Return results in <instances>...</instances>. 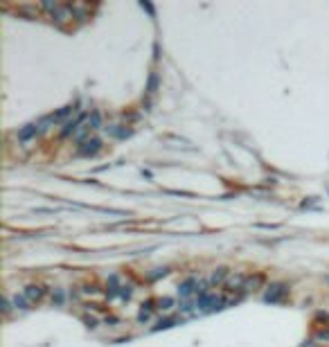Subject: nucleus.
Instances as JSON below:
<instances>
[{
  "instance_id": "f257e3e1",
  "label": "nucleus",
  "mask_w": 329,
  "mask_h": 347,
  "mask_svg": "<svg viewBox=\"0 0 329 347\" xmlns=\"http://www.w3.org/2000/svg\"><path fill=\"white\" fill-rule=\"evenodd\" d=\"M50 16H52V21H57V23H68L70 18H75V14H72L70 5H59L57 9L50 12Z\"/></svg>"
},
{
  "instance_id": "f03ea898",
  "label": "nucleus",
  "mask_w": 329,
  "mask_h": 347,
  "mask_svg": "<svg viewBox=\"0 0 329 347\" xmlns=\"http://www.w3.org/2000/svg\"><path fill=\"white\" fill-rule=\"evenodd\" d=\"M288 293V288L284 284H270L268 293H266V302H279Z\"/></svg>"
},
{
  "instance_id": "7ed1b4c3",
  "label": "nucleus",
  "mask_w": 329,
  "mask_h": 347,
  "mask_svg": "<svg viewBox=\"0 0 329 347\" xmlns=\"http://www.w3.org/2000/svg\"><path fill=\"white\" fill-rule=\"evenodd\" d=\"M99 147H102V142H99L97 138L86 140V142H81V147L77 149V153H79V156H95V153L99 151Z\"/></svg>"
},
{
  "instance_id": "20e7f679",
  "label": "nucleus",
  "mask_w": 329,
  "mask_h": 347,
  "mask_svg": "<svg viewBox=\"0 0 329 347\" xmlns=\"http://www.w3.org/2000/svg\"><path fill=\"white\" fill-rule=\"evenodd\" d=\"M43 295H45V288L41 286V284H30V286L25 288V297H27V302H39Z\"/></svg>"
},
{
  "instance_id": "39448f33",
  "label": "nucleus",
  "mask_w": 329,
  "mask_h": 347,
  "mask_svg": "<svg viewBox=\"0 0 329 347\" xmlns=\"http://www.w3.org/2000/svg\"><path fill=\"white\" fill-rule=\"evenodd\" d=\"M196 288H198V282L194 277H189L178 286V293H180V297H189L192 293H196Z\"/></svg>"
},
{
  "instance_id": "423d86ee",
  "label": "nucleus",
  "mask_w": 329,
  "mask_h": 347,
  "mask_svg": "<svg viewBox=\"0 0 329 347\" xmlns=\"http://www.w3.org/2000/svg\"><path fill=\"white\" fill-rule=\"evenodd\" d=\"M36 133H39V124H27L25 129L18 131V140H21V142H27V140H30L32 135H36Z\"/></svg>"
},
{
  "instance_id": "0eeeda50",
  "label": "nucleus",
  "mask_w": 329,
  "mask_h": 347,
  "mask_svg": "<svg viewBox=\"0 0 329 347\" xmlns=\"http://www.w3.org/2000/svg\"><path fill=\"white\" fill-rule=\"evenodd\" d=\"M16 12H18V14H23V16L34 18L36 14H39V7H34V5H18Z\"/></svg>"
},
{
  "instance_id": "6e6552de",
  "label": "nucleus",
  "mask_w": 329,
  "mask_h": 347,
  "mask_svg": "<svg viewBox=\"0 0 329 347\" xmlns=\"http://www.w3.org/2000/svg\"><path fill=\"white\" fill-rule=\"evenodd\" d=\"M264 282V275H255V277H246V284H243V288L246 291H255L257 284Z\"/></svg>"
},
{
  "instance_id": "1a4fd4ad",
  "label": "nucleus",
  "mask_w": 329,
  "mask_h": 347,
  "mask_svg": "<svg viewBox=\"0 0 329 347\" xmlns=\"http://www.w3.org/2000/svg\"><path fill=\"white\" fill-rule=\"evenodd\" d=\"M151 311H153V302H147V304H142V309H140V313H138V320H140V322H144V320H149V315H151Z\"/></svg>"
},
{
  "instance_id": "9d476101",
  "label": "nucleus",
  "mask_w": 329,
  "mask_h": 347,
  "mask_svg": "<svg viewBox=\"0 0 329 347\" xmlns=\"http://www.w3.org/2000/svg\"><path fill=\"white\" fill-rule=\"evenodd\" d=\"M86 124H88L90 129H99V124H102V117H99V113H90Z\"/></svg>"
},
{
  "instance_id": "9b49d317",
  "label": "nucleus",
  "mask_w": 329,
  "mask_h": 347,
  "mask_svg": "<svg viewBox=\"0 0 329 347\" xmlns=\"http://www.w3.org/2000/svg\"><path fill=\"white\" fill-rule=\"evenodd\" d=\"M225 277H228V268H219L214 275H212V284H221Z\"/></svg>"
},
{
  "instance_id": "f8f14e48",
  "label": "nucleus",
  "mask_w": 329,
  "mask_h": 347,
  "mask_svg": "<svg viewBox=\"0 0 329 347\" xmlns=\"http://www.w3.org/2000/svg\"><path fill=\"white\" fill-rule=\"evenodd\" d=\"M171 304H174V300H171V297H162V300H158V309H160V311L171 309Z\"/></svg>"
},
{
  "instance_id": "ddd939ff",
  "label": "nucleus",
  "mask_w": 329,
  "mask_h": 347,
  "mask_svg": "<svg viewBox=\"0 0 329 347\" xmlns=\"http://www.w3.org/2000/svg\"><path fill=\"white\" fill-rule=\"evenodd\" d=\"M14 306H16V309H27V297L25 295H16L14 297Z\"/></svg>"
},
{
  "instance_id": "4468645a",
  "label": "nucleus",
  "mask_w": 329,
  "mask_h": 347,
  "mask_svg": "<svg viewBox=\"0 0 329 347\" xmlns=\"http://www.w3.org/2000/svg\"><path fill=\"white\" fill-rule=\"evenodd\" d=\"M174 322H176V318H165V320H160V322L156 324V329H167V327H171Z\"/></svg>"
},
{
  "instance_id": "2eb2a0df",
  "label": "nucleus",
  "mask_w": 329,
  "mask_h": 347,
  "mask_svg": "<svg viewBox=\"0 0 329 347\" xmlns=\"http://www.w3.org/2000/svg\"><path fill=\"white\" fill-rule=\"evenodd\" d=\"M156 88H158V75L153 72L151 79H149V93H156Z\"/></svg>"
},
{
  "instance_id": "dca6fc26",
  "label": "nucleus",
  "mask_w": 329,
  "mask_h": 347,
  "mask_svg": "<svg viewBox=\"0 0 329 347\" xmlns=\"http://www.w3.org/2000/svg\"><path fill=\"white\" fill-rule=\"evenodd\" d=\"M54 302H57V304H61V302H63V293L61 291H54Z\"/></svg>"
},
{
  "instance_id": "f3484780",
  "label": "nucleus",
  "mask_w": 329,
  "mask_h": 347,
  "mask_svg": "<svg viewBox=\"0 0 329 347\" xmlns=\"http://www.w3.org/2000/svg\"><path fill=\"white\" fill-rule=\"evenodd\" d=\"M304 347H313V345H304Z\"/></svg>"
}]
</instances>
